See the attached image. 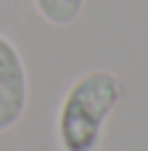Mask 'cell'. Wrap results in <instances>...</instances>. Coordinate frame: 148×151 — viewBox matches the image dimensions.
<instances>
[{
    "instance_id": "6da1fadb",
    "label": "cell",
    "mask_w": 148,
    "mask_h": 151,
    "mask_svg": "<svg viewBox=\"0 0 148 151\" xmlns=\"http://www.w3.org/2000/svg\"><path fill=\"white\" fill-rule=\"evenodd\" d=\"M122 82L103 69L79 77L64 96L58 109L61 151H95L101 146L109 114L122 101Z\"/></svg>"
},
{
    "instance_id": "7a4b0ae2",
    "label": "cell",
    "mask_w": 148,
    "mask_h": 151,
    "mask_svg": "<svg viewBox=\"0 0 148 151\" xmlns=\"http://www.w3.org/2000/svg\"><path fill=\"white\" fill-rule=\"evenodd\" d=\"M26 109V69L16 45L0 35V133L11 130Z\"/></svg>"
},
{
    "instance_id": "3957f363",
    "label": "cell",
    "mask_w": 148,
    "mask_h": 151,
    "mask_svg": "<svg viewBox=\"0 0 148 151\" xmlns=\"http://www.w3.org/2000/svg\"><path fill=\"white\" fill-rule=\"evenodd\" d=\"M34 5H37V11L45 21L66 27L79 16L85 0H34Z\"/></svg>"
}]
</instances>
